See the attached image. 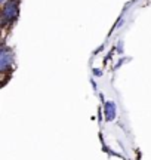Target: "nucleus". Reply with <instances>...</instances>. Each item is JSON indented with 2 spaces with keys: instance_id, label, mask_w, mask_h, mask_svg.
I'll return each instance as SVG.
<instances>
[{
  "instance_id": "nucleus-1",
  "label": "nucleus",
  "mask_w": 151,
  "mask_h": 160,
  "mask_svg": "<svg viewBox=\"0 0 151 160\" xmlns=\"http://www.w3.org/2000/svg\"><path fill=\"white\" fill-rule=\"evenodd\" d=\"M18 13V3L17 2H9L7 5H5V9H3V19H9L12 21V17L15 18Z\"/></svg>"
},
{
  "instance_id": "nucleus-2",
  "label": "nucleus",
  "mask_w": 151,
  "mask_h": 160,
  "mask_svg": "<svg viewBox=\"0 0 151 160\" xmlns=\"http://www.w3.org/2000/svg\"><path fill=\"white\" fill-rule=\"evenodd\" d=\"M107 107H108V116H107V119L111 120L113 117H114V104L108 102V104H107Z\"/></svg>"
}]
</instances>
